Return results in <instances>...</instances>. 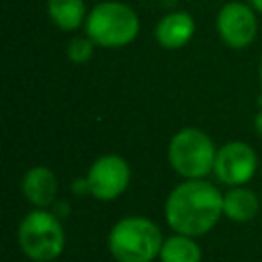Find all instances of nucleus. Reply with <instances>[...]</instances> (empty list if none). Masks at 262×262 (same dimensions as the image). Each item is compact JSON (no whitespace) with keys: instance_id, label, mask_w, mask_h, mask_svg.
Segmentation results:
<instances>
[{"instance_id":"1","label":"nucleus","mask_w":262,"mask_h":262,"mask_svg":"<svg viewBox=\"0 0 262 262\" xmlns=\"http://www.w3.org/2000/svg\"><path fill=\"white\" fill-rule=\"evenodd\" d=\"M223 217V192L207 178L178 182L164 203V219L174 233L199 237Z\"/></svg>"},{"instance_id":"2","label":"nucleus","mask_w":262,"mask_h":262,"mask_svg":"<svg viewBox=\"0 0 262 262\" xmlns=\"http://www.w3.org/2000/svg\"><path fill=\"white\" fill-rule=\"evenodd\" d=\"M162 244L160 225L143 215L121 217L106 235L108 254L117 262H154L160 256Z\"/></svg>"},{"instance_id":"3","label":"nucleus","mask_w":262,"mask_h":262,"mask_svg":"<svg viewBox=\"0 0 262 262\" xmlns=\"http://www.w3.org/2000/svg\"><path fill=\"white\" fill-rule=\"evenodd\" d=\"M141 31L137 12L121 0H102L88 10L84 33L102 49H121L131 45Z\"/></svg>"},{"instance_id":"4","label":"nucleus","mask_w":262,"mask_h":262,"mask_svg":"<svg viewBox=\"0 0 262 262\" xmlns=\"http://www.w3.org/2000/svg\"><path fill=\"white\" fill-rule=\"evenodd\" d=\"M168 164L182 180H199L213 174L217 145L199 127H182L168 141Z\"/></svg>"},{"instance_id":"5","label":"nucleus","mask_w":262,"mask_h":262,"mask_svg":"<svg viewBox=\"0 0 262 262\" xmlns=\"http://www.w3.org/2000/svg\"><path fill=\"white\" fill-rule=\"evenodd\" d=\"M16 242L20 252L33 262H53L63 254L66 229L61 217L51 209L29 211L16 229Z\"/></svg>"},{"instance_id":"6","label":"nucleus","mask_w":262,"mask_h":262,"mask_svg":"<svg viewBox=\"0 0 262 262\" xmlns=\"http://www.w3.org/2000/svg\"><path fill=\"white\" fill-rule=\"evenodd\" d=\"M215 31L229 49H246L258 35V12L248 2L229 0L217 10Z\"/></svg>"},{"instance_id":"7","label":"nucleus","mask_w":262,"mask_h":262,"mask_svg":"<svg viewBox=\"0 0 262 262\" xmlns=\"http://www.w3.org/2000/svg\"><path fill=\"white\" fill-rule=\"evenodd\" d=\"M86 182L92 199L115 201L131 184V166L119 154H102L90 164Z\"/></svg>"},{"instance_id":"8","label":"nucleus","mask_w":262,"mask_h":262,"mask_svg":"<svg viewBox=\"0 0 262 262\" xmlns=\"http://www.w3.org/2000/svg\"><path fill=\"white\" fill-rule=\"evenodd\" d=\"M258 164L256 149L242 139H233L217 147L213 174L227 188L244 186L256 176Z\"/></svg>"},{"instance_id":"9","label":"nucleus","mask_w":262,"mask_h":262,"mask_svg":"<svg viewBox=\"0 0 262 262\" xmlns=\"http://www.w3.org/2000/svg\"><path fill=\"white\" fill-rule=\"evenodd\" d=\"M23 196L33 205V209H51L57 203L59 182L51 168L47 166H33L20 178Z\"/></svg>"},{"instance_id":"10","label":"nucleus","mask_w":262,"mask_h":262,"mask_svg":"<svg viewBox=\"0 0 262 262\" xmlns=\"http://www.w3.org/2000/svg\"><path fill=\"white\" fill-rule=\"evenodd\" d=\"M196 33V23L186 10H172L164 14L154 29V39L162 49H182L192 41Z\"/></svg>"},{"instance_id":"11","label":"nucleus","mask_w":262,"mask_h":262,"mask_svg":"<svg viewBox=\"0 0 262 262\" xmlns=\"http://www.w3.org/2000/svg\"><path fill=\"white\" fill-rule=\"evenodd\" d=\"M260 211V199L258 194L244 186H231L223 192V217L235 223H246L252 221Z\"/></svg>"},{"instance_id":"12","label":"nucleus","mask_w":262,"mask_h":262,"mask_svg":"<svg viewBox=\"0 0 262 262\" xmlns=\"http://www.w3.org/2000/svg\"><path fill=\"white\" fill-rule=\"evenodd\" d=\"M49 20L66 33H74L84 27L88 18V8L84 0H47Z\"/></svg>"},{"instance_id":"13","label":"nucleus","mask_w":262,"mask_h":262,"mask_svg":"<svg viewBox=\"0 0 262 262\" xmlns=\"http://www.w3.org/2000/svg\"><path fill=\"white\" fill-rule=\"evenodd\" d=\"M203 252L194 237L184 233H172L164 237L158 260L160 262H201Z\"/></svg>"},{"instance_id":"14","label":"nucleus","mask_w":262,"mask_h":262,"mask_svg":"<svg viewBox=\"0 0 262 262\" xmlns=\"http://www.w3.org/2000/svg\"><path fill=\"white\" fill-rule=\"evenodd\" d=\"M94 49H96V43L84 33V35H74L68 45H66V55L72 63L76 66H84L92 59L94 55Z\"/></svg>"},{"instance_id":"15","label":"nucleus","mask_w":262,"mask_h":262,"mask_svg":"<svg viewBox=\"0 0 262 262\" xmlns=\"http://www.w3.org/2000/svg\"><path fill=\"white\" fill-rule=\"evenodd\" d=\"M72 192H74V194H78V196H82V194H90V190H88V182H86V176H84V178H76V180L72 182Z\"/></svg>"},{"instance_id":"16","label":"nucleus","mask_w":262,"mask_h":262,"mask_svg":"<svg viewBox=\"0 0 262 262\" xmlns=\"http://www.w3.org/2000/svg\"><path fill=\"white\" fill-rule=\"evenodd\" d=\"M254 129H256V133L262 137V108L256 113V117H254Z\"/></svg>"},{"instance_id":"17","label":"nucleus","mask_w":262,"mask_h":262,"mask_svg":"<svg viewBox=\"0 0 262 262\" xmlns=\"http://www.w3.org/2000/svg\"><path fill=\"white\" fill-rule=\"evenodd\" d=\"M248 4H250L258 14H262V0H248Z\"/></svg>"},{"instance_id":"18","label":"nucleus","mask_w":262,"mask_h":262,"mask_svg":"<svg viewBox=\"0 0 262 262\" xmlns=\"http://www.w3.org/2000/svg\"><path fill=\"white\" fill-rule=\"evenodd\" d=\"M258 84H260V92H262V57H260V66H258Z\"/></svg>"}]
</instances>
